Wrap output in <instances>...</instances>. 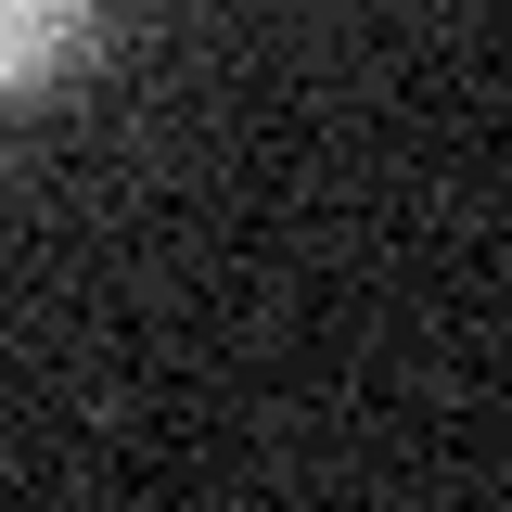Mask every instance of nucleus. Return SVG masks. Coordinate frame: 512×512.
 Segmentation results:
<instances>
[{"label":"nucleus","mask_w":512,"mask_h":512,"mask_svg":"<svg viewBox=\"0 0 512 512\" xmlns=\"http://www.w3.org/2000/svg\"><path fill=\"white\" fill-rule=\"evenodd\" d=\"M77 52H90V0H0V103L52 90Z\"/></svg>","instance_id":"nucleus-1"}]
</instances>
